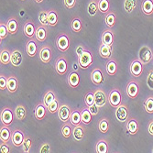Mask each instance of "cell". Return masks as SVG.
<instances>
[{
  "mask_svg": "<svg viewBox=\"0 0 153 153\" xmlns=\"http://www.w3.org/2000/svg\"><path fill=\"white\" fill-rule=\"evenodd\" d=\"M148 131L150 136H153V119H151L149 122V127H148Z\"/></svg>",
  "mask_w": 153,
  "mask_h": 153,
  "instance_id": "6f0895ef",
  "label": "cell"
},
{
  "mask_svg": "<svg viewBox=\"0 0 153 153\" xmlns=\"http://www.w3.org/2000/svg\"><path fill=\"white\" fill-rule=\"evenodd\" d=\"M36 40L32 38L26 44V52L30 57L36 56L38 53V42Z\"/></svg>",
  "mask_w": 153,
  "mask_h": 153,
  "instance_id": "2e32d148",
  "label": "cell"
},
{
  "mask_svg": "<svg viewBox=\"0 0 153 153\" xmlns=\"http://www.w3.org/2000/svg\"><path fill=\"white\" fill-rule=\"evenodd\" d=\"M10 60H11V52L7 49L1 51V53H0V62H1V63L7 65L10 63Z\"/></svg>",
  "mask_w": 153,
  "mask_h": 153,
  "instance_id": "f35d334b",
  "label": "cell"
},
{
  "mask_svg": "<svg viewBox=\"0 0 153 153\" xmlns=\"http://www.w3.org/2000/svg\"><path fill=\"white\" fill-rule=\"evenodd\" d=\"M81 116H82V123L83 125H89L91 123L93 115L91 114L88 106L81 110Z\"/></svg>",
  "mask_w": 153,
  "mask_h": 153,
  "instance_id": "1f68e13d",
  "label": "cell"
},
{
  "mask_svg": "<svg viewBox=\"0 0 153 153\" xmlns=\"http://www.w3.org/2000/svg\"><path fill=\"white\" fill-rule=\"evenodd\" d=\"M117 70H118V63L117 60L113 58L109 59V61L106 62V65H105V72L107 73V74L110 76H114L117 74Z\"/></svg>",
  "mask_w": 153,
  "mask_h": 153,
  "instance_id": "d6986e66",
  "label": "cell"
},
{
  "mask_svg": "<svg viewBox=\"0 0 153 153\" xmlns=\"http://www.w3.org/2000/svg\"><path fill=\"white\" fill-rule=\"evenodd\" d=\"M78 64L82 69H87L93 64V53L90 50H85L78 57Z\"/></svg>",
  "mask_w": 153,
  "mask_h": 153,
  "instance_id": "6da1fadb",
  "label": "cell"
},
{
  "mask_svg": "<svg viewBox=\"0 0 153 153\" xmlns=\"http://www.w3.org/2000/svg\"><path fill=\"white\" fill-rule=\"evenodd\" d=\"M7 78L1 74L0 75V90L1 91H4L7 89Z\"/></svg>",
  "mask_w": 153,
  "mask_h": 153,
  "instance_id": "816d5d0a",
  "label": "cell"
},
{
  "mask_svg": "<svg viewBox=\"0 0 153 153\" xmlns=\"http://www.w3.org/2000/svg\"><path fill=\"white\" fill-rule=\"evenodd\" d=\"M21 1H25V0H21Z\"/></svg>",
  "mask_w": 153,
  "mask_h": 153,
  "instance_id": "94428289",
  "label": "cell"
},
{
  "mask_svg": "<svg viewBox=\"0 0 153 153\" xmlns=\"http://www.w3.org/2000/svg\"><path fill=\"white\" fill-rule=\"evenodd\" d=\"M141 10L146 16H151L153 14V0H143Z\"/></svg>",
  "mask_w": 153,
  "mask_h": 153,
  "instance_id": "83f0119b",
  "label": "cell"
},
{
  "mask_svg": "<svg viewBox=\"0 0 153 153\" xmlns=\"http://www.w3.org/2000/svg\"><path fill=\"white\" fill-rule=\"evenodd\" d=\"M99 106L97 105L95 103L94 104V105H92L91 106H89V110H90V112H91V114L93 115V116H96L97 114L99 113Z\"/></svg>",
  "mask_w": 153,
  "mask_h": 153,
  "instance_id": "11a10c76",
  "label": "cell"
},
{
  "mask_svg": "<svg viewBox=\"0 0 153 153\" xmlns=\"http://www.w3.org/2000/svg\"><path fill=\"white\" fill-rule=\"evenodd\" d=\"M51 55H52V51H51V48L50 46L44 45L39 49V57L42 62L49 63L51 60Z\"/></svg>",
  "mask_w": 153,
  "mask_h": 153,
  "instance_id": "8fae6325",
  "label": "cell"
},
{
  "mask_svg": "<svg viewBox=\"0 0 153 153\" xmlns=\"http://www.w3.org/2000/svg\"><path fill=\"white\" fill-rule=\"evenodd\" d=\"M110 128V124H109V120L106 117L102 118L99 123H98V129L100 130V132L102 133H106L108 131Z\"/></svg>",
  "mask_w": 153,
  "mask_h": 153,
  "instance_id": "7bdbcfd3",
  "label": "cell"
},
{
  "mask_svg": "<svg viewBox=\"0 0 153 153\" xmlns=\"http://www.w3.org/2000/svg\"><path fill=\"white\" fill-rule=\"evenodd\" d=\"M31 146H32V140L30 137H26L25 140H24V142L22 144V149L25 153H29L30 149H31Z\"/></svg>",
  "mask_w": 153,
  "mask_h": 153,
  "instance_id": "c3c4849f",
  "label": "cell"
},
{
  "mask_svg": "<svg viewBox=\"0 0 153 153\" xmlns=\"http://www.w3.org/2000/svg\"><path fill=\"white\" fill-rule=\"evenodd\" d=\"M0 151H1V153H9L10 148L8 147V145H7V143L3 142V144L0 146Z\"/></svg>",
  "mask_w": 153,
  "mask_h": 153,
  "instance_id": "9f6ffc18",
  "label": "cell"
},
{
  "mask_svg": "<svg viewBox=\"0 0 153 153\" xmlns=\"http://www.w3.org/2000/svg\"><path fill=\"white\" fill-rule=\"evenodd\" d=\"M72 135L75 140L81 141L82 138L85 137V128H83V127L81 124L78 125V126H74Z\"/></svg>",
  "mask_w": 153,
  "mask_h": 153,
  "instance_id": "f1b7e54d",
  "label": "cell"
},
{
  "mask_svg": "<svg viewBox=\"0 0 153 153\" xmlns=\"http://www.w3.org/2000/svg\"><path fill=\"white\" fill-rule=\"evenodd\" d=\"M24 132L20 129H15L12 132L11 137V142L15 147H22V144L25 140Z\"/></svg>",
  "mask_w": 153,
  "mask_h": 153,
  "instance_id": "7c38bea8",
  "label": "cell"
},
{
  "mask_svg": "<svg viewBox=\"0 0 153 153\" xmlns=\"http://www.w3.org/2000/svg\"><path fill=\"white\" fill-rule=\"evenodd\" d=\"M56 94H55V93L51 90H49L46 92V94H44V97H43V104L48 106L54 99H56Z\"/></svg>",
  "mask_w": 153,
  "mask_h": 153,
  "instance_id": "60d3db41",
  "label": "cell"
},
{
  "mask_svg": "<svg viewBox=\"0 0 153 153\" xmlns=\"http://www.w3.org/2000/svg\"><path fill=\"white\" fill-rule=\"evenodd\" d=\"M34 1H35L36 3H42V2H43V0H34Z\"/></svg>",
  "mask_w": 153,
  "mask_h": 153,
  "instance_id": "91938a15",
  "label": "cell"
},
{
  "mask_svg": "<svg viewBox=\"0 0 153 153\" xmlns=\"http://www.w3.org/2000/svg\"><path fill=\"white\" fill-rule=\"evenodd\" d=\"M143 65H144L143 62L140 59L133 60L129 66V71H130L131 75L135 78H138L140 76H141L143 70H144Z\"/></svg>",
  "mask_w": 153,
  "mask_h": 153,
  "instance_id": "5b68a950",
  "label": "cell"
},
{
  "mask_svg": "<svg viewBox=\"0 0 153 153\" xmlns=\"http://www.w3.org/2000/svg\"><path fill=\"white\" fill-rule=\"evenodd\" d=\"M56 46L62 52H65L70 48V37L66 33H61L56 39Z\"/></svg>",
  "mask_w": 153,
  "mask_h": 153,
  "instance_id": "3957f363",
  "label": "cell"
},
{
  "mask_svg": "<svg viewBox=\"0 0 153 153\" xmlns=\"http://www.w3.org/2000/svg\"><path fill=\"white\" fill-rule=\"evenodd\" d=\"M114 39H115V35L111 30L107 29L103 32V34H102V43L103 44L113 46Z\"/></svg>",
  "mask_w": 153,
  "mask_h": 153,
  "instance_id": "d4e9b609",
  "label": "cell"
},
{
  "mask_svg": "<svg viewBox=\"0 0 153 153\" xmlns=\"http://www.w3.org/2000/svg\"><path fill=\"white\" fill-rule=\"evenodd\" d=\"M85 103L86 106H88V107L94 104V91H90L85 94Z\"/></svg>",
  "mask_w": 153,
  "mask_h": 153,
  "instance_id": "7dc6e473",
  "label": "cell"
},
{
  "mask_svg": "<svg viewBox=\"0 0 153 153\" xmlns=\"http://www.w3.org/2000/svg\"><path fill=\"white\" fill-rule=\"evenodd\" d=\"M152 57H153V53L149 47L148 46L141 47L140 52H138V59L143 62V64L149 63L152 61Z\"/></svg>",
  "mask_w": 153,
  "mask_h": 153,
  "instance_id": "ba28073f",
  "label": "cell"
},
{
  "mask_svg": "<svg viewBox=\"0 0 153 153\" xmlns=\"http://www.w3.org/2000/svg\"><path fill=\"white\" fill-rule=\"evenodd\" d=\"M108 102L112 107H117L122 104V95L117 88H114L110 91L108 96Z\"/></svg>",
  "mask_w": 153,
  "mask_h": 153,
  "instance_id": "277c9868",
  "label": "cell"
},
{
  "mask_svg": "<svg viewBox=\"0 0 153 153\" xmlns=\"http://www.w3.org/2000/svg\"><path fill=\"white\" fill-rule=\"evenodd\" d=\"M48 35V30L46 26L40 25L36 27V32H35V39L39 41V42H43L46 40Z\"/></svg>",
  "mask_w": 153,
  "mask_h": 153,
  "instance_id": "ffe728a7",
  "label": "cell"
},
{
  "mask_svg": "<svg viewBox=\"0 0 153 153\" xmlns=\"http://www.w3.org/2000/svg\"><path fill=\"white\" fill-rule=\"evenodd\" d=\"M60 108V103L58 101V99H54L48 106L47 109L51 114H55V113H58V110Z\"/></svg>",
  "mask_w": 153,
  "mask_h": 153,
  "instance_id": "f6af8a7d",
  "label": "cell"
},
{
  "mask_svg": "<svg viewBox=\"0 0 153 153\" xmlns=\"http://www.w3.org/2000/svg\"><path fill=\"white\" fill-rule=\"evenodd\" d=\"M85 49L83 48V46H82V45H79L78 47H77V49H76V55H77V57H79L80 55L83 52V51H85Z\"/></svg>",
  "mask_w": 153,
  "mask_h": 153,
  "instance_id": "680465c9",
  "label": "cell"
},
{
  "mask_svg": "<svg viewBox=\"0 0 153 153\" xmlns=\"http://www.w3.org/2000/svg\"><path fill=\"white\" fill-rule=\"evenodd\" d=\"M71 113L72 110L67 105H60V108L58 110V117L60 118V120L62 122H67L70 120V117H71Z\"/></svg>",
  "mask_w": 153,
  "mask_h": 153,
  "instance_id": "5bb4252c",
  "label": "cell"
},
{
  "mask_svg": "<svg viewBox=\"0 0 153 153\" xmlns=\"http://www.w3.org/2000/svg\"><path fill=\"white\" fill-rule=\"evenodd\" d=\"M137 0H125L124 1V9L127 13L130 14L134 11V9L137 7Z\"/></svg>",
  "mask_w": 153,
  "mask_h": 153,
  "instance_id": "74e56055",
  "label": "cell"
},
{
  "mask_svg": "<svg viewBox=\"0 0 153 153\" xmlns=\"http://www.w3.org/2000/svg\"><path fill=\"white\" fill-rule=\"evenodd\" d=\"M152 62H153V57H152Z\"/></svg>",
  "mask_w": 153,
  "mask_h": 153,
  "instance_id": "6125c7cd",
  "label": "cell"
},
{
  "mask_svg": "<svg viewBox=\"0 0 153 153\" xmlns=\"http://www.w3.org/2000/svg\"><path fill=\"white\" fill-rule=\"evenodd\" d=\"M39 22L42 26H49V20H48V11L42 10L39 13Z\"/></svg>",
  "mask_w": 153,
  "mask_h": 153,
  "instance_id": "ee69618b",
  "label": "cell"
},
{
  "mask_svg": "<svg viewBox=\"0 0 153 153\" xmlns=\"http://www.w3.org/2000/svg\"><path fill=\"white\" fill-rule=\"evenodd\" d=\"M144 108L149 114H153V96H149L144 101Z\"/></svg>",
  "mask_w": 153,
  "mask_h": 153,
  "instance_id": "bcb514c9",
  "label": "cell"
},
{
  "mask_svg": "<svg viewBox=\"0 0 153 153\" xmlns=\"http://www.w3.org/2000/svg\"><path fill=\"white\" fill-rule=\"evenodd\" d=\"M14 114H15V117L18 120H24L27 115L26 107L22 105H17V107L15 108V111H14Z\"/></svg>",
  "mask_w": 153,
  "mask_h": 153,
  "instance_id": "e575fe53",
  "label": "cell"
},
{
  "mask_svg": "<svg viewBox=\"0 0 153 153\" xmlns=\"http://www.w3.org/2000/svg\"><path fill=\"white\" fill-rule=\"evenodd\" d=\"M71 29L74 32L79 33L82 30V21L79 17H74L71 21Z\"/></svg>",
  "mask_w": 153,
  "mask_h": 153,
  "instance_id": "4dcf8cb0",
  "label": "cell"
},
{
  "mask_svg": "<svg viewBox=\"0 0 153 153\" xmlns=\"http://www.w3.org/2000/svg\"><path fill=\"white\" fill-rule=\"evenodd\" d=\"M19 88V81L18 78L14 75L7 77V90L10 94L16 93Z\"/></svg>",
  "mask_w": 153,
  "mask_h": 153,
  "instance_id": "7402d4cb",
  "label": "cell"
},
{
  "mask_svg": "<svg viewBox=\"0 0 153 153\" xmlns=\"http://www.w3.org/2000/svg\"><path fill=\"white\" fill-rule=\"evenodd\" d=\"M48 20L50 27H55L58 24V13L54 9L48 10Z\"/></svg>",
  "mask_w": 153,
  "mask_h": 153,
  "instance_id": "836d02e7",
  "label": "cell"
},
{
  "mask_svg": "<svg viewBox=\"0 0 153 153\" xmlns=\"http://www.w3.org/2000/svg\"><path fill=\"white\" fill-rule=\"evenodd\" d=\"M113 52V48L111 45H106V44H101L99 47V54L100 56L104 59H110L112 56Z\"/></svg>",
  "mask_w": 153,
  "mask_h": 153,
  "instance_id": "4316f807",
  "label": "cell"
},
{
  "mask_svg": "<svg viewBox=\"0 0 153 153\" xmlns=\"http://www.w3.org/2000/svg\"><path fill=\"white\" fill-rule=\"evenodd\" d=\"M138 128H140V124H138V121L134 118H128L127 120V125H126V128L128 134L130 135H136L138 131Z\"/></svg>",
  "mask_w": 153,
  "mask_h": 153,
  "instance_id": "9a60e30c",
  "label": "cell"
},
{
  "mask_svg": "<svg viewBox=\"0 0 153 153\" xmlns=\"http://www.w3.org/2000/svg\"><path fill=\"white\" fill-rule=\"evenodd\" d=\"M24 34L30 39H32L35 37V32H36V27L33 23V21L29 20L27 21L24 25Z\"/></svg>",
  "mask_w": 153,
  "mask_h": 153,
  "instance_id": "603a6c76",
  "label": "cell"
},
{
  "mask_svg": "<svg viewBox=\"0 0 153 153\" xmlns=\"http://www.w3.org/2000/svg\"><path fill=\"white\" fill-rule=\"evenodd\" d=\"M68 85L72 88H77L80 85V76L76 71H71L68 75Z\"/></svg>",
  "mask_w": 153,
  "mask_h": 153,
  "instance_id": "ac0fdd59",
  "label": "cell"
},
{
  "mask_svg": "<svg viewBox=\"0 0 153 153\" xmlns=\"http://www.w3.org/2000/svg\"><path fill=\"white\" fill-rule=\"evenodd\" d=\"M11 137H12V132L8 126H3L0 128V140L2 142L7 143L9 140H11Z\"/></svg>",
  "mask_w": 153,
  "mask_h": 153,
  "instance_id": "484cf974",
  "label": "cell"
},
{
  "mask_svg": "<svg viewBox=\"0 0 153 153\" xmlns=\"http://www.w3.org/2000/svg\"><path fill=\"white\" fill-rule=\"evenodd\" d=\"M91 81L94 85H101L105 82V77H104V74L103 71L100 68H95L92 71L91 75H90Z\"/></svg>",
  "mask_w": 153,
  "mask_h": 153,
  "instance_id": "9c48e42d",
  "label": "cell"
},
{
  "mask_svg": "<svg viewBox=\"0 0 153 153\" xmlns=\"http://www.w3.org/2000/svg\"><path fill=\"white\" fill-rule=\"evenodd\" d=\"M147 85L150 90H153V69L149 72L148 78H147Z\"/></svg>",
  "mask_w": 153,
  "mask_h": 153,
  "instance_id": "f907efd6",
  "label": "cell"
},
{
  "mask_svg": "<svg viewBox=\"0 0 153 153\" xmlns=\"http://www.w3.org/2000/svg\"><path fill=\"white\" fill-rule=\"evenodd\" d=\"M97 1H98V0H97Z\"/></svg>",
  "mask_w": 153,
  "mask_h": 153,
  "instance_id": "e7e4bbea",
  "label": "cell"
},
{
  "mask_svg": "<svg viewBox=\"0 0 153 153\" xmlns=\"http://www.w3.org/2000/svg\"><path fill=\"white\" fill-rule=\"evenodd\" d=\"M151 152H153V149H152V151H151Z\"/></svg>",
  "mask_w": 153,
  "mask_h": 153,
  "instance_id": "be15d7a7",
  "label": "cell"
},
{
  "mask_svg": "<svg viewBox=\"0 0 153 153\" xmlns=\"http://www.w3.org/2000/svg\"><path fill=\"white\" fill-rule=\"evenodd\" d=\"M115 114H116V118L119 122L123 123V122H127V120L128 119L129 111H128V108L126 105L121 104L119 106L117 107Z\"/></svg>",
  "mask_w": 153,
  "mask_h": 153,
  "instance_id": "52a82bcc",
  "label": "cell"
},
{
  "mask_svg": "<svg viewBox=\"0 0 153 153\" xmlns=\"http://www.w3.org/2000/svg\"><path fill=\"white\" fill-rule=\"evenodd\" d=\"M47 106L42 103H39L34 109V116L37 120H43L46 117Z\"/></svg>",
  "mask_w": 153,
  "mask_h": 153,
  "instance_id": "e0dca14e",
  "label": "cell"
},
{
  "mask_svg": "<svg viewBox=\"0 0 153 153\" xmlns=\"http://www.w3.org/2000/svg\"><path fill=\"white\" fill-rule=\"evenodd\" d=\"M116 21H117V18H116V15H115L114 12L106 13L105 18V25L109 27V29L113 27L116 25Z\"/></svg>",
  "mask_w": 153,
  "mask_h": 153,
  "instance_id": "8d00e7d4",
  "label": "cell"
},
{
  "mask_svg": "<svg viewBox=\"0 0 153 153\" xmlns=\"http://www.w3.org/2000/svg\"><path fill=\"white\" fill-rule=\"evenodd\" d=\"M77 0H63V3L68 9H72L75 7Z\"/></svg>",
  "mask_w": 153,
  "mask_h": 153,
  "instance_id": "db71d44e",
  "label": "cell"
},
{
  "mask_svg": "<svg viewBox=\"0 0 153 153\" xmlns=\"http://www.w3.org/2000/svg\"><path fill=\"white\" fill-rule=\"evenodd\" d=\"M107 100H108V98L106 97L105 92L102 89L98 88V89L94 90V103L99 107L105 106Z\"/></svg>",
  "mask_w": 153,
  "mask_h": 153,
  "instance_id": "4fadbf2b",
  "label": "cell"
},
{
  "mask_svg": "<svg viewBox=\"0 0 153 153\" xmlns=\"http://www.w3.org/2000/svg\"><path fill=\"white\" fill-rule=\"evenodd\" d=\"M7 27L9 34L14 35L19 30V21L16 17H10L7 22Z\"/></svg>",
  "mask_w": 153,
  "mask_h": 153,
  "instance_id": "44dd1931",
  "label": "cell"
},
{
  "mask_svg": "<svg viewBox=\"0 0 153 153\" xmlns=\"http://www.w3.org/2000/svg\"><path fill=\"white\" fill-rule=\"evenodd\" d=\"M55 71L60 75H64L68 72V62L65 57H59L55 62Z\"/></svg>",
  "mask_w": 153,
  "mask_h": 153,
  "instance_id": "30bf717a",
  "label": "cell"
},
{
  "mask_svg": "<svg viewBox=\"0 0 153 153\" xmlns=\"http://www.w3.org/2000/svg\"><path fill=\"white\" fill-rule=\"evenodd\" d=\"M23 61V56H22V53L19 50H14L11 52V60H10V63L15 66L18 67L22 63Z\"/></svg>",
  "mask_w": 153,
  "mask_h": 153,
  "instance_id": "cb8c5ba5",
  "label": "cell"
},
{
  "mask_svg": "<svg viewBox=\"0 0 153 153\" xmlns=\"http://www.w3.org/2000/svg\"><path fill=\"white\" fill-rule=\"evenodd\" d=\"M9 34L7 27V24L5 23H0V39H4L7 37V35Z\"/></svg>",
  "mask_w": 153,
  "mask_h": 153,
  "instance_id": "681fc988",
  "label": "cell"
},
{
  "mask_svg": "<svg viewBox=\"0 0 153 153\" xmlns=\"http://www.w3.org/2000/svg\"><path fill=\"white\" fill-rule=\"evenodd\" d=\"M72 126L73 125L70 121H67V122L63 123V125L62 126V128H61V132H62V137H64L65 138H69L71 137V135L73 133Z\"/></svg>",
  "mask_w": 153,
  "mask_h": 153,
  "instance_id": "d6a6232c",
  "label": "cell"
},
{
  "mask_svg": "<svg viewBox=\"0 0 153 153\" xmlns=\"http://www.w3.org/2000/svg\"><path fill=\"white\" fill-rule=\"evenodd\" d=\"M50 151H51V146L49 143H43L39 149V153H49Z\"/></svg>",
  "mask_w": 153,
  "mask_h": 153,
  "instance_id": "f5cc1de1",
  "label": "cell"
},
{
  "mask_svg": "<svg viewBox=\"0 0 153 153\" xmlns=\"http://www.w3.org/2000/svg\"><path fill=\"white\" fill-rule=\"evenodd\" d=\"M98 9L99 12L106 14L110 9V3L109 0H98Z\"/></svg>",
  "mask_w": 153,
  "mask_h": 153,
  "instance_id": "b9f144b4",
  "label": "cell"
},
{
  "mask_svg": "<svg viewBox=\"0 0 153 153\" xmlns=\"http://www.w3.org/2000/svg\"><path fill=\"white\" fill-rule=\"evenodd\" d=\"M95 151L97 153H107L108 152V142L105 140H100L96 143Z\"/></svg>",
  "mask_w": 153,
  "mask_h": 153,
  "instance_id": "d590c367",
  "label": "cell"
},
{
  "mask_svg": "<svg viewBox=\"0 0 153 153\" xmlns=\"http://www.w3.org/2000/svg\"><path fill=\"white\" fill-rule=\"evenodd\" d=\"M70 121L72 125L74 126H78V125L82 124V116H81V110L79 109H74L72 111L71 117H70Z\"/></svg>",
  "mask_w": 153,
  "mask_h": 153,
  "instance_id": "f546056e",
  "label": "cell"
},
{
  "mask_svg": "<svg viewBox=\"0 0 153 153\" xmlns=\"http://www.w3.org/2000/svg\"><path fill=\"white\" fill-rule=\"evenodd\" d=\"M14 116L15 114L13 113V111L10 107H4L0 114V119L1 123L4 126H10L14 121Z\"/></svg>",
  "mask_w": 153,
  "mask_h": 153,
  "instance_id": "8992f818",
  "label": "cell"
},
{
  "mask_svg": "<svg viewBox=\"0 0 153 153\" xmlns=\"http://www.w3.org/2000/svg\"><path fill=\"white\" fill-rule=\"evenodd\" d=\"M140 82H138L137 80L132 79L128 82L127 87H126V93L130 99L137 98L138 95V93H140Z\"/></svg>",
  "mask_w": 153,
  "mask_h": 153,
  "instance_id": "7a4b0ae2",
  "label": "cell"
},
{
  "mask_svg": "<svg viewBox=\"0 0 153 153\" xmlns=\"http://www.w3.org/2000/svg\"><path fill=\"white\" fill-rule=\"evenodd\" d=\"M97 11H99L98 9V1L97 0H92L90 1L88 7H87V12L90 16L94 17L95 16V14L97 13Z\"/></svg>",
  "mask_w": 153,
  "mask_h": 153,
  "instance_id": "ab89813d",
  "label": "cell"
}]
</instances>
